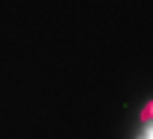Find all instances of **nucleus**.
Instances as JSON below:
<instances>
[{
	"label": "nucleus",
	"mask_w": 153,
	"mask_h": 139,
	"mask_svg": "<svg viewBox=\"0 0 153 139\" xmlns=\"http://www.w3.org/2000/svg\"><path fill=\"white\" fill-rule=\"evenodd\" d=\"M151 117H153V101H148V103H146V108L141 110V122H148Z\"/></svg>",
	"instance_id": "1"
}]
</instances>
